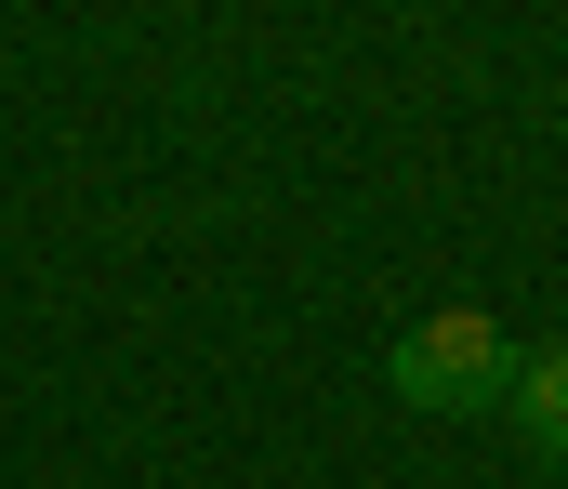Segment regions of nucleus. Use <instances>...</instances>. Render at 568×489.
Returning a JSON list of instances; mask_svg holds the SVG:
<instances>
[{
    "instance_id": "f257e3e1",
    "label": "nucleus",
    "mask_w": 568,
    "mask_h": 489,
    "mask_svg": "<svg viewBox=\"0 0 568 489\" xmlns=\"http://www.w3.org/2000/svg\"><path fill=\"white\" fill-rule=\"evenodd\" d=\"M384 384H397L410 410H503V397H516V330L489 318V305L410 318V330H397V357H384Z\"/></svg>"
},
{
    "instance_id": "f03ea898",
    "label": "nucleus",
    "mask_w": 568,
    "mask_h": 489,
    "mask_svg": "<svg viewBox=\"0 0 568 489\" xmlns=\"http://www.w3.org/2000/svg\"><path fill=\"white\" fill-rule=\"evenodd\" d=\"M516 437L542 450V463H568V344H542V357H516Z\"/></svg>"
}]
</instances>
